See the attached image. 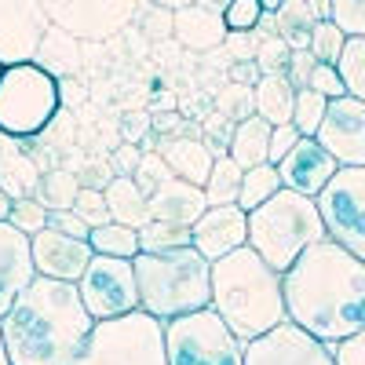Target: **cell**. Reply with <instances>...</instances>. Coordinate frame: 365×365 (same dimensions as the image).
<instances>
[{
  "instance_id": "7dc6e473",
  "label": "cell",
  "mask_w": 365,
  "mask_h": 365,
  "mask_svg": "<svg viewBox=\"0 0 365 365\" xmlns=\"http://www.w3.org/2000/svg\"><path fill=\"white\" fill-rule=\"evenodd\" d=\"M332 354H336V365H365V329L347 336V340H340L332 347Z\"/></svg>"
},
{
  "instance_id": "5bb4252c",
  "label": "cell",
  "mask_w": 365,
  "mask_h": 365,
  "mask_svg": "<svg viewBox=\"0 0 365 365\" xmlns=\"http://www.w3.org/2000/svg\"><path fill=\"white\" fill-rule=\"evenodd\" d=\"M314 139L336 158V165H365V103L354 96L329 99Z\"/></svg>"
},
{
  "instance_id": "db71d44e",
  "label": "cell",
  "mask_w": 365,
  "mask_h": 365,
  "mask_svg": "<svg viewBox=\"0 0 365 365\" xmlns=\"http://www.w3.org/2000/svg\"><path fill=\"white\" fill-rule=\"evenodd\" d=\"M0 365H11V358H8V347H4V336H0Z\"/></svg>"
},
{
  "instance_id": "277c9868",
  "label": "cell",
  "mask_w": 365,
  "mask_h": 365,
  "mask_svg": "<svg viewBox=\"0 0 365 365\" xmlns=\"http://www.w3.org/2000/svg\"><path fill=\"white\" fill-rule=\"evenodd\" d=\"M132 267L139 285V311L154 314L158 322L201 311L212 303V263L194 245L139 252Z\"/></svg>"
},
{
  "instance_id": "f546056e",
  "label": "cell",
  "mask_w": 365,
  "mask_h": 365,
  "mask_svg": "<svg viewBox=\"0 0 365 365\" xmlns=\"http://www.w3.org/2000/svg\"><path fill=\"white\" fill-rule=\"evenodd\" d=\"M77 190H81V182H77V175H73V172L51 168V172H44V175H41L37 194H34V197H37L48 212H55V208H73Z\"/></svg>"
},
{
  "instance_id": "f35d334b",
  "label": "cell",
  "mask_w": 365,
  "mask_h": 365,
  "mask_svg": "<svg viewBox=\"0 0 365 365\" xmlns=\"http://www.w3.org/2000/svg\"><path fill=\"white\" fill-rule=\"evenodd\" d=\"M73 212L77 216L96 230V227H103V223H110V208H106V197H103V190H91V187H81L77 190V197H73Z\"/></svg>"
},
{
  "instance_id": "1f68e13d",
  "label": "cell",
  "mask_w": 365,
  "mask_h": 365,
  "mask_svg": "<svg viewBox=\"0 0 365 365\" xmlns=\"http://www.w3.org/2000/svg\"><path fill=\"white\" fill-rule=\"evenodd\" d=\"M336 70L344 77L347 96L365 103V37H347V44L336 58Z\"/></svg>"
},
{
  "instance_id": "2e32d148",
  "label": "cell",
  "mask_w": 365,
  "mask_h": 365,
  "mask_svg": "<svg viewBox=\"0 0 365 365\" xmlns=\"http://www.w3.org/2000/svg\"><path fill=\"white\" fill-rule=\"evenodd\" d=\"M29 249H34L37 274L58 278V282H81L88 259L96 256L88 245V237H70V234H58L51 227H44L41 234L29 237Z\"/></svg>"
},
{
  "instance_id": "8d00e7d4",
  "label": "cell",
  "mask_w": 365,
  "mask_h": 365,
  "mask_svg": "<svg viewBox=\"0 0 365 365\" xmlns=\"http://www.w3.org/2000/svg\"><path fill=\"white\" fill-rule=\"evenodd\" d=\"M274 22H278V37H292V34H307L318 19H314L307 0H285V4L274 11Z\"/></svg>"
},
{
  "instance_id": "ee69618b",
  "label": "cell",
  "mask_w": 365,
  "mask_h": 365,
  "mask_svg": "<svg viewBox=\"0 0 365 365\" xmlns=\"http://www.w3.org/2000/svg\"><path fill=\"white\" fill-rule=\"evenodd\" d=\"M314 66H318V58L311 55V48H292L289 63H285V73H289L292 88H307V81H311V70H314Z\"/></svg>"
},
{
  "instance_id": "ac0fdd59",
  "label": "cell",
  "mask_w": 365,
  "mask_h": 365,
  "mask_svg": "<svg viewBox=\"0 0 365 365\" xmlns=\"http://www.w3.org/2000/svg\"><path fill=\"white\" fill-rule=\"evenodd\" d=\"M37 278L34 249H29V234L0 220V318L11 311L19 292Z\"/></svg>"
},
{
  "instance_id": "6da1fadb",
  "label": "cell",
  "mask_w": 365,
  "mask_h": 365,
  "mask_svg": "<svg viewBox=\"0 0 365 365\" xmlns=\"http://www.w3.org/2000/svg\"><path fill=\"white\" fill-rule=\"evenodd\" d=\"M285 314L311 336L336 347L365 329V259L322 237L282 270Z\"/></svg>"
},
{
  "instance_id": "f5cc1de1",
  "label": "cell",
  "mask_w": 365,
  "mask_h": 365,
  "mask_svg": "<svg viewBox=\"0 0 365 365\" xmlns=\"http://www.w3.org/2000/svg\"><path fill=\"white\" fill-rule=\"evenodd\" d=\"M282 4H285V0H259V8H263V11H270V15H274V11H278Z\"/></svg>"
},
{
  "instance_id": "ab89813d",
  "label": "cell",
  "mask_w": 365,
  "mask_h": 365,
  "mask_svg": "<svg viewBox=\"0 0 365 365\" xmlns=\"http://www.w3.org/2000/svg\"><path fill=\"white\" fill-rule=\"evenodd\" d=\"M263 19V8L259 0H230V8L223 11V22H227V34H252Z\"/></svg>"
},
{
  "instance_id": "d4e9b609",
  "label": "cell",
  "mask_w": 365,
  "mask_h": 365,
  "mask_svg": "<svg viewBox=\"0 0 365 365\" xmlns=\"http://www.w3.org/2000/svg\"><path fill=\"white\" fill-rule=\"evenodd\" d=\"M270 128L259 113H249L241 117L234 132H230V143H227V154L241 165V168H256L267 161V150H270Z\"/></svg>"
},
{
  "instance_id": "f907efd6",
  "label": "cell",
  "mask_w": 365,
  "mask_h": 365,
  "mask_svg": "<svg viewBox=\"0 0 365 365\" xmlns=\"http://www.w3.org/2000/svg\"><path fill=\"white\" fill-rule=\"evenodd\" d=\"M8 212H11V197L0 190V220H8Z\"/></svg>"
},
{
  "instance_id": "30bf717a",
  "label": "cell",
  "mask_w": 365,
  "mask_h": 365,
  "mask_svg": "<svg viewBox=\"0 0 365 365\" xmlns=\"http://www.w3.org/2000/svg\"><path fill=\"white\" fill-rule=\"evenodd\" d=\"M81 299L88 314L96 322L106 318H120V314H132L139 311V285H135V267L132 259H120V256H91L84 274H81Z\"/></svg>"
},
{
  "instance_id": "8fae6325",
  "label": "cell",
  "mask_w": 365,
  "mask_h": 365,
  "mask_svg": "<svg viewBox=\"0 0 365 365\" xmlns=\"http://www.w3.org/2000/svg\"><path fill=\"white\" fill-rule=\"evenodd\" d=\"M139 0H41L51 26L70 29L84 44H103L117 37L135 15Z\"/></svg>"
},
{
  "instance_id": "5b68a950",
  "label": "cell",
  "mask_w": 365,
  "mask_h": 365,
  "mask_svg": "<svg viewBox=\"0 0 365 365\" xmlns=\"http://www.w3.org/2000/svg\"><path fill=\"white\" fill-rule=\"evenodd\" d=\"M322 237L325 223L318 201L289 187L249 212V249H256L274 270H289L292 259Z\"/></svg>"
},
{
  "instance_id": "7bdbcfd3",
  "label": "cell",
  "mask_w": 365,
  "mask_h": 365,
  "mask_svg": "<svg viewBox=\"0 0 365 365\" xmlns=\"http://www.w3.org/2000/svg\"><path fill=\"white\" fill-rule=\"evenodd\" d=\"M307 88L322 91L325 99H340V96H347L344 77H340V70L332 66V63H318V66L311 70V81H307Z\"/></svg>"
},
{
  "instance_id": "7a4b0ae2",
  "label": "cell",
  "mask_w": 365,
  "mask_h": 365,
  "mask_svg": "<svg viewBox=\"0 0 365 365\" xmlns=\"http://www.w3.org/2000/svg\"><path fill=\"white\" fill-rule=\"evenodd\" d=\"M91 329L96 318L88 314L77 282L44 274H37L0 318L11 365H73L88 347Z\"/></svg>"
},
{
  "instance_id": "11a10c76",
  "label": "cell",
  "mask_w": 365,
  "mask_h": 365,
  "mask_svg": "<svg viewBox=\"0 0 365 365\" xmlns=\"http://www.w3.org/2000/svg\"><path fill=\"white\" fill-rule=\"evenodd\" d=\"M0 73H4V63H0Z\"/></svg>"
},
{
  "instance_id": "74e56055",
  "label": "cell",
  "mask_w": 365,
  "mask_h": 365,
  "mask_svg": "<svg viewBox=\"0 0 365 365\" xmlns=\"http://www.w3.org/2000/svg\"><path fill=\"white\" fill-rule=\"evenodd\" d=\"M329 19L347 37H365V0H329Z\"/></svg>"
},
{
  "instance_id": "d6a6232c",
  "label": "cell",
  "mask_w": 365,
  "mask_h": 365,
  "mask_svg": "<svg viewBox=\"0 0 365 365\" xmlns=\"http://www.w3.org/2000/svg\"><path fill=\"white\" fill-rule=\"evenodd\" d=\"M329 99L314 88H296V103H292V125L299 128V135H314L322 117H325Z\"/></svg>"
},
{
  "instance_id": "4dcf8cb0",
  "label": "cell",
  "mask_w": 365,
  "mask_h": 365,
  "mask_svg": "<svg viewBox=\"0 0 365 365\" xmlns=\"http://www.w3.org/2000/svg\"><path fill=\"white\" fill-rule=\"evenodd\" d=\"M190 245V227H175L165 220H146L139 227V252H165Z\"/></svg>"
},
{
  "instance_id": "836d02e7",
  "label": "cell",
  "mask_w": 365,
  "mask_h": 365,
  "mask_svg": "<svg viewBox=\"0 0 365 365\" xmlns=\"http://www.w3.org/2000/svg\"><path fill=\"white\" fill-rule=\"evenodd\" d=\"M344 44H347V34L332 19H318L311 26V55L318 58V63H332V66H336Z\"/></svg>"
},
{
  "instance_id": "f6af8a7d",
  "label": "cell",
  "mask_w": 365,
  "mask_h": 365,
  "mask_svg": "<svg viewBox=\"0 0 365 365\" xmlns=\"http://www.w3.org/2000/svg\"><path fill=\"white\" fill-rule=\"evenodd\" d=\"M299 143V128L292 125V120H289V125H274L270 128V150H267V161L270 165H278L285 154H289V150Z\"/></svg>"
},
{
  "instance_id": "3957f363",
  "label": "cell",
  "mask_w": 365,
  "mask_h": 365,
  "mask_svg": "<svg viewBox=\"0 0 365 365\" xmlns=\"http://www.w3.org/2000/svg\"><path fill=\"white\" fill-rule=\"evenodd\" d=\"M212 311L234 329L241 344L263 336L267 329L289 318L282 270H274L249 245L212 259Z\"/></svg>"
},
{
  "instance_id": "ba28073f",
  "label": "cell",
  "mask_w": 365,
  "mask_h": 365,
  "mask_svg": "<svg viewBox=\"0 0 365 365\" xmlns=\"http://www.w3.org/2000/svg\"><path fill=\"white\" fill-rule=\"evenodd\" d=\"M165 361L168 365H245V344L212 311L179 314L165 322Z\"/></svg>"
},
{
  "instance_id": "816d5d0a",
  "label": "cell",
  "mask_w": 365,
  "mask_h": 365,
  "mask_svg": "<svg viewBox=\"0 0 365 365\" xmlns=\"http://www.w3.org/2000/svg\"><path fill=\"white\" fill-rule=\"evenodd\" d=\"M154 4H165V8H187V4H194V0H154Z\"/></svg>"
},
{
  "instance_id": "f1b7e54d",
  "label": "cell",
  "mask_w": 365,
  "mask_h": 365,
  "mask_svg": "<svg viewBox=\"0 0 365 365\" xmlns=\"http://www.w3.org/2000/svg\"><path fill=\"white\" fill-rule=\"evenodd\" d=\"M282 190V175H278V165H256V168H245V175H241V194H237V205L252 212L256 205H263L267 197H274Z\"/></svg>"
},
{
  "instance_id": "c3c4849f",
  "label": "cell",
  "mask_w": 365,
  "mask_h": 365,
  "mask_svg": "<svg viewBox=\"0 0 365 365\" xmlns=\"http://www.w3.org/2000/svg\"><path fill=\"white\" fill-rule=\"evenodd\" d=\"M194 4H201V8H208V11H220V15H223V11L230 8V0H194Z\"/></svg>"
},
{
  "instance_id": "e575fe53",
  "label": "cell",
  "mask_w": 365,
  "mask_h": 365,
  "mask_svg": "<svg viewBox=\"0 0 365 365\" xmlns=\"http://www.w3.org/2000/svg\"><path fill=\"white\" fill-rule=\"evenodd\" d=\"M172 15H175V11L165 8V4H154V0H139L132 22L139 19L146 41H165V37H172Z\"/></svg>"
},
{
  "instance_id": "cb8c5ba5",
  "label": "cell",
  "mask_w": 365,
  "mask_h": 365,
  "mask_svg": "<svg viewBox=\"0 0 365 365\" xmlns=\"http://www.w3.org/2000/svg\"><path fill=\"white\" fill-rule=\"evenodd\" d=\"M41 172L29 161V154L19 146V139L0 132V190H4L11 201L15 197H34L37 194Z\"/></svg>"
},
{
  "instance_id": "9c48e42d",
  "label": "cell",
  "mask_w": 365,
  "mask_h": 365,
  "mask_svg": "<svg viewBox=\"0 0 365 365\" xmlns=\"http://www.w3.org/2000/svg\"><path fill=\"white\" fill-rule=\"evenodd\" d=\"M314 201L325 237L365 259V165H340Z\"/></svg>"
},
{
  "instance_id": "484cf974",
  "label": "cell",
  "mask_w": 365,
  "mask_h": 365,
  "mask_svg": "<svg viewBox=\"0 0 365 365\" xmlns=\"http://www.w3.org/2000/svg\"><path fill=\"white\" fill-rule=\"evenodd\" d=\"M103 197H106V208H110V220H113V223H125V227H135V230H139V227L150 220V201H146L143 187H139L132 175L110 179L106 190H103Z\"/></svg>"
},
{
  "instance_id": "e0dca14e",
  "label": "cell",
  "mask_w": 365,
  "mask_h": 365,
  "mask_svg": "<svg viewBox=\"0 0 365 365\" xmlns=\"http://www.w3.org/2000/svg\"><path fill=\"white\" fill-rule=\"evenodd\" d=\"M336 168H340L336 158H332L314 135H299V143L278 161L282 187H289L296 194H307V197H318L322 187L332 179V172H336Z\"/></svg>"
},
{
  "instance_id": "b9f144b4",
  "label": "cell",
  "mask_w": 365,
  "mask_h": 365,
  "mask_svg": "<svg viewBox=\"0 0 365 365\" xmlns=\"http://www.w3.org/2000/svg\"><path fill=\"white\" fill-rule=\"evenodd\" d=\"M292 48L285 44V37H267L259 48H256V66L259 73H270V70H285Z\"/></svg>"
},
{
  "instance_id": "8992f818",
  "label": "cell",
  "mask_w": 365,
  "mask_h": 365,
  "mask_svg": "<svg viewBox=\"0 0 365 365\" xmlns=\"http://www.w3.org/2000/svg\"><path fill=\"white\" fill-rule=\"evenodd\" d=\"M63 110V84L37 63H15L0 73V132L11 139L41 135Z\"/></svg>"
},
{
  "instance_id": "60d3db41",
  "label": "cell",
  "mask_w": 365,
  "mask_h": 365,
  "mask_svg": "<svg viewBox=\"0 0 365 365\" xmlns=\"http://www.w3.org/2000/svg\"><path fill=\"white\" fill-rule=\"evenodd\" d=\"M168 175H175V172L165 165V158H161V154H143V158H139V165H135V172H132V179L143 187V194H146V197L154 194Z\"/></svg>"
},
{
  "instance_id": "7402d4cb",
  "label": "cell",
  "mask_w": 365,
  "mask_h": 365,
  "mask_svg": "<svg viewBox=\"0 0 365 365\" xmlns=\"http://www.w3.org/2000/svg\"><path fill=\"white\" fill-rule=\"evenodd\" d=\"M161 158L165 165L179 175L194 182V187H205V179L212 172V161H216V150H212L205 139H190V135H175L161 143Z\"/></svg>"
},
{
  "instance_id": "603a6c76",
  "label": "cell",
  "mask_w": 365,
  "mask_h": 365,
  "mask_svg": "<svg viewBox=\"0 0 365 365\" xmlns=\"http://www.w3.org/2000/svg\"><path fill=\"white\" fill-rule=\"evenodd\" d=\"M292 103H296V88L285 70L259 73V81L252 84V113H259L267 125H289Z\"/></svg>"
},
{
  "instance_id": "9a60e30c",
  "label": "cell",
  "mask_w": 365,
  "mask_h": 365,
  "mask_svg": "<svg viewBox=\"0 0 365 365\" xmlns=\"http://www.w3.org/2000/svg\"><path fill=\"white\" fill-rule=\"evenodd\" d=\"M190 245L208 263L249 245V212L241 205H208L190 223Z\"/></svg>"
},
{
  "instance_id": "ffe728a7",
  "label": "cell",
  "mask_w": 365,
  "mask_h": 365,
  "mask_svg": "<svg viewBox=\"0 0 365 365\" xmlns=\"http://www.w3.org/2000/svg\"><path fill=\"white\" fill-rule=\"evenodd\" d=\"M172 37L179 44H187L190 51H212L227 41V22L220 11L187 4V8H175L172 15Z\"/></svg>"
},
{
  "instance_id": "bcb514c9",
  "label": "cell",
  "mask_w": 365,
  "mask_h": 365,
  "mask_svg": "<svg viewBox=\"0 0 365 365\" xmlns=\"http://www.w3.org/2000/svg\"><path fill=\"white\" fill-rule=\"evenodd\" d=\"M48 227L58 230V234H70V237H88V234H91V227L77 216L73 208H55V212H48Z\"/></svg>"
},
{
  "instance_id": "4316f807",
  "label": "cell",
  "mask_w": 365,
  "mask_h": 365,
  "mask_svg": "<svg viewBox=\"0 0 365 365\" xmlns=\"http://www.w3.org/2000/svg\"><path fill=\"white\" fill-rule=\"evenodd\" d=\"M241 175H245V168H241L230 154H216V161H212V172H208V179H205V201H208V205H237Z\"/></svg>"
},
{
  "instance_id": "d6986e66",
  "label": "cell",
  "mask_w": 365,
  "mask_h": 365,
  "mask_svg": "<svg viewBox=\"0 0 365 365\" xmlns=\"http://www.w3.org/2000/svg\"><path fill=\"white\" fill-rule=\"evenodd\" d=\"M146 201H150V220H165L175 227H190L208 208L205 187H194V182L179 179V175H168Z\"/></svg>"
},
{
  "instance_id": "44dd1931",
  "label": "cell",
  "mask_w": 365,
  "mask_h": 365,
  "mask_svg": "<svg viewBox=\"0 0 365 365\" xmlns=\"http://www.w3.org/2000/svg\"><path fill=\"white\" fill-rule=\"evenodd\" d=\"M34 63L41 70H48L55 81H70L81 73V63H84V41L73 37L70 29H58V26H48V34L34 55Z\"/></svg>"
},
{
  "instance_id": "4fadbf2b",
  "label": "cell",
  "mask_w": 365,
  "mask_h": 365,
  "mask_svg": "<svg viewBox=\"0 0 365 365\" xmlns=\"http://www.w3.org/2000/svg\"><path fill=\"white\" fill-rule=\"evenodd\" d=\"M48 26L41 0H0V63H34Z\"/></svg>"
},
{
  "instance_id": "7c38bea8",
  "label": "cell",
  "mask_w": 365,
  "mask_h": 365,
  "mask_svg": "<svg viewBox=\"0 0 365 365\" xmlns=\"http://www.w3.org/2000/svg\"><path fill=\"white\" fill-rule=\"evenodd\" d=\"M245 365H336L332 344L311 336L296 322H282L245 344Z\"/></svg>"
},
{
  "instance_id": "52a82bcc",
  "label": "cell",
  "mask_w": 365,
  "mask_h": 365,
  "mask_svg": "<svg viewBox=\"0 0 365 365\" xmlns=\"http://www.w3.org/2000/svg\"><path fill=\"white\" fill-rule=\"evenodd\" d=\"M73 365H168L165 361V322L146 311L96 322L88 347Z\"/></svg>"
},
{
  "instance_id": "681fc988",
  "label": "cell",
  "mask_w": 365,
  "mask_h": 365,
  "mask_svg": "<svg viewBox=\"0 0 365 365\" xmlns=\"http://www.w3.org/2000/svg\"><path fill=\"white\" fill-rule=\"evenodd\" d=\"M307 4H311L314 19H329V0H307Z\"/></svg>"
},
{
  "instance_id": "d590c367",
  "label": "cell",
  "mask_w": 365,
  "mask_h": 365,
  "mask_svg": "<svg viewBox=\"0 0 365 365\" xmlns=\"http://www.w3.org/2000/svg\"><path fill=\"white\" fill-rule=\"evenodd\" d=\"M8 223L34 237V234H41L48 227V208L37 197H15L11 201V212H8Z\"/></svg>"
},
{
  "instance_id": "83f0119b",
  "label": "cell",
  "mask_w": 365,
  "mask_h": 365,
  "mask_svg": "<svg viewBox=\"0 0 365 365\" xmlns=\"http://www.w3.org/2000/svg\"><path fill=\"white\" fill-rule=\"evenodd\" d=\"M88 245L91 252L99 256H120V259H135L139 256V230L135 227H125V223H103L88 234Z\"/></svg>"
}]
</instances>
